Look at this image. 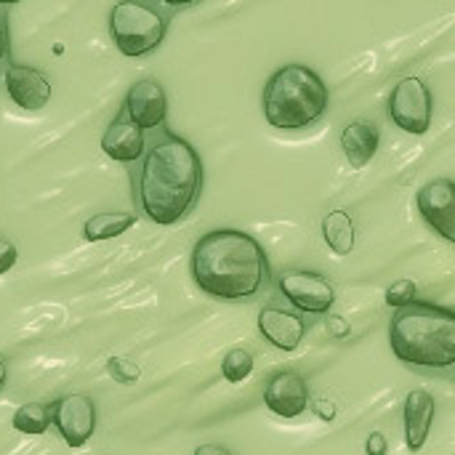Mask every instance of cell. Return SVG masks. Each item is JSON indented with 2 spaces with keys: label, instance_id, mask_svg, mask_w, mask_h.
I'll list each match as a JSON object with an SVG mask.
<instances>
[{
  "label": "cell",
  "instance_id": "1",
  "mask_svg": "<svg viewBox=\"0 0 455 455\" xmlns=\"http://www.w3.org/2000/svg\"><path fill=\"white\" fill-rule=\"evenodd\" d=\"M203 192V160L197 149L173 133L157 139L141 160L136 195L144 216L160 227L179 224Z\"/></svg>",
  "mask_w": 455,
  "mask_h": 455
},
{
  "label": "cell",
  "instance_id": "2",
  "mask_svg": "<svg viewBox=\"0 0 455 455\" xmlns=\"http://www.w3.org/2000/svg\"><path fill=\"white\" fill-rule=\"evenodd\" d=\"M192 277L211 299L251 301L269 283V261L253 235L213 229L192 251Z\"/></svg>",
  "mask_w": 455,
  "mask_h": 455
},
{
  "label": "cell",
  "instance_id": "3",
  "mask_svg": "<svg viewBox=\"0 0 455 455\" xmlns=\"http://www.w3.org/2000/svg\"><path fill=\"white\" fill-rule=\"evenodd\" d=\"M389 344L395 357L405 365L451 371L455 365V312L448 307L413 301L395 312Z\"/></svg>",
  "mask_w": 455,
  "mask_h": 455
},
{
  "label": "cell",
  "instance_id": "4",
  "mask_svg": "<svg viewBox=\"0 0 455 455\" xmlns=\"http://www.w3.org/2000/svg\"><path fill=\"white\" fill-rule=\"evenodd\" d=\"M328 85L307 64L280 67L264 88V117L280 131H304L325 117Z\"/></svg>",
  "mask_w": 455,
  "mask_h": 455
},
{
  "label": "cell",
  "instance_id": "5",
  "mask_svg": "<svg viewBox=\"0 0 455 455\" xmlns=\"http://www.w3.org/2000/svg\"><path fill=\"white\" fill-rule=\"evenodd\" d=\"M168 32V19L155 5L125 0L117 3L109 13V37L123 56H147L152 53Z\"/></svg>",
  "mask_w": 455,
  "mask_h": 455
},
{
  "label": "cell",
  "instance_id": "6",
  "mask_svg": "<svg viewBox=\"0 0 455 455\" xmlns=\"http://www.w3.org/2000/svg\"><path fill=\"white\" fill-rule=\"evenodd\" d=\"M432 91L421 77H403L389 96V117L392 123L413 136H421L432 125Z\"/></svg>",
  "mask_w": 455,
  "mask_h": 455
},
{
  "label": "cell",
  "instance_id": "7",
  "mask_svg": "<svg viewBox=\"0 0 455 455\" xmlns=\"http://www.w3.org/2000/svg\"><path fill=\"white\" fill-rule=\"evenodd\" d=\"M277 288L304 315H328L333 309V304H336L333 285L317 272L283 269L277 275Z\"/></svg>",
  "mask_w": 455,
  "mask_h": 455
},
{
  "label": "cell",
  "instance_id": "8",
  "mask_svg": "<svg viewBox=\"0 0 455 455\" xmlns=\"http://www.w3.org/2000/svg\"><path fill=\"white\" fill-rule=\"evenodd\" d=\"M51 424L69 448H83L96 432V405L88 395H67L53 405Z\"/></svg>",
  "mask_w": 455,
  "mask_h": 455
},
{
  "label": "cell",
  "instance_id": "9",
  "mask_svg": "<svg viewBox=\"0 0 455 455\" xmlns=\"http://www.w3.org/2000/svg\"><path fill=\"white\" fill-rule=\"evenodd\" d=\"M424 221L443 235L448 243L455 240V184L451 179H435L424 184L416 195Z\"/></svg>",
  "mask_w": 455,
  "mask_h": 455
},
{
  "label": "cell",
  "instance_id": "10",
  "mask_svg": "<svg viewBox=\"0 0 455 455\" xmlns=\"http://www.w3.org/2000/svg\"><path fill=\"white\" fill-rule=\"evenodd\" d=\"M123 112L141 131L160 128L165 123V115H168L165 88L155 77H144V80L133 83L131 91H128V96H125V109Z\"/></svg>",
  "mask_w": 455,
  "mask_h": 455
},
{
  "label": "cell",
  "instance_id": "11",
  "mask_svg": "<svg viewBox=\"0 0 455 455\" xmlns=\"http://www.w3.org/2000/svg\"><path fill=\"white\" fill-rule=\"evenodd\" d=\"M264 405L280 419H299L309 408L307 379L296 371L275 373L264 387Z\"/></svg>",
  "mask_w": 455,
  "mask_h": 455
},
{
  "label": "cell",
  "instance_id": "12",
  "mask_svg": "<svg viewBox=\"0 0 455 455\" xmlns=\"http://www.w3.org/2000/svg\"><path fill=\"white\" fill-rule=\"evenodd\" d=\"M3 80L11 101L27 112H37L51 101V80L43 69L27 64H8Z\"/></svg>",
  "mask_w": 455,
  "mask_h": 455
},
{
  "label": "cell",
  "instance_id": "13",
  "mask_svg": "<svg viewBox=\"0 0 455 455\" xmlns=\"http://www.w3.org/2000/svg\"><path fill=\"white\" fill-rule=\"evenodd\" d=\"M259 333L280 352H293L301 347L304 333H307V323L285 309L277 307H267L259 315Z\"/></svg>",
  "mask_w": 455,
  "mask_h": 455
},
{
  "label": "cell",
  "instance_id": "14",
  "mask_svg": "<svg viewBox=\"0 0 455 455\" xmlns=\"http://www.w3.org/2000/svg\"><path fill=\"white\" fill-rule=\"evenodd\" d=\"M437 413V403L429 392L424 389H413L405 397L403 405V424H405V445L411 453H419L427 440H429V429Z\"/></svg>",
  "mask_w": 455,
  "mask_h": 455
},
{
  "label": "cell",
  "instance_id": "15",
  "mask_svg": "<svg viewBox=\"0 0 455 455\" xmlns=\"http://www.w3.org/2000/svg\"><path fill=\"white\" fill-rule=\"evenodd\" d=\"M101 149H104V155L109 157V160H115V163H136L139 157H144V131L141 128H136L131 120H128V115L125 112H120L112 123H109V128L104 131V136H101Z\"/></svg>",
  "mask_w": 455,
  "mask_h": 455
},
{
  "label": "cell",
  "instance_id": "16",
  "mask_svg": "<svg viewBox=\"0 0 455 455\" xmlns=\"http://www.w3.org/2000/svg\"><path fill=\"white\" fill-rule=\"evenodd\" d=\"M379 144H381V131L371 120H355L341 133V149L352 168H365L376 157Z\"/></svg>",
  "mask_w": 455,
  "mask_h": 455
},
{
  "label": "cell",
  "instance_id": "17",
  "mask_svg": "<svg viewBox=\"0 0 455 455\" xmlns=\"http://www.w3.org/2000/svg\"><path fill=\"white\" fill-rule=\"evenodd\" d=\"M136 224V213H99L83 224V237L88 243H104L125 235Z\"/></svg>",
  "mask_w": 455,
  "mask_h": 455
},
{
  "label": "cell",
  "instance_id": "18",
  "mask_svg": "<svg viewBox=\"0 0 455 455\" xmlns=\"http://www.w3.org/2000/svg\"><path fill=\"white\" fill-rule=\"evenodd\" d=\"M323 237L328 248L339 256H347L355 248V221L347 211H333L323 219Z\"/></svg>",
  "mask_w": 455,
  "mask_h": 455
},
{
  "label": "cell",
  "instance_id": "19",
  "mask_svg": "<svg viewBox=\"0 0 455 455\" xmlns=\"http://www.w3.org/2000/svg\"><path fill=\"white\" fill-rule=\"evenodd\" d=\"M11 427H13L19 435H29V437L45 435L48 427H51V411H48V405H43V403L19 405L16 413H13V419H11Z\"/></svg>",
  "mask_w": 455,
  "mask_h": 455
},
{
  "label": "cell",
  "instance_id": "20",
  "mask_svg": "<svg viewBox=\"0 0 455 455\" xmlns=\"http://www.w3.org/2000/svg\"><path fill=\"white\" fill-rule=\"evenodd\" d=\"M221 373L229 384H243L253 373V355L248 349H232L227 352L221 363Z\"/></svg>",
  "mask_w": 455,
  "mask_h": 455
},
{
  "label": "cell",
  "instance_id": "21",
  "mask_svg": "<svg viewBox=\"0 0 455 455\" xmlns=\"http://www.w3.org/2000/svg\"><path fill=\"white\" fill-rule=\"evenodd\" d=\"M107 373H109L117 384H123V387L136 384L139 376H141L139 365L131 363V360H125V357H109V360H107Z\"/></svg>",
  "mask_w": 455,
  "mask_h": 455
},
{
  "label": "cell",
  "instance_id": "22",
  "mask_svg": "<svg viewBox=\"0 0 455 455\" xmlns=\"http://www.w3.org/2000/svg\"><path fill=\"white\" fill-rule=\"evenodd\" d=\"M416 283L413 280H400V283H395L389 291H387V304L389 307H395V309H405V307H411L413 301H416Z\"/></svg>",
  "mask_w": 455,
  "mask_h": 455
},
{
  "label": "cell",
  "instance_id": "23",
  "mask_svg": "<svg viewBox=\"0 0 455 455\" xmlns=\"http://www.w3.org/2000/svg\"><path fill=\"white\" fill-rule=\"evenodd\" d=\"M16 261H19V251H16V245L0 237V275H5L8 269H13V267H16Z\"/></svg>",
  "mask_w": 455,
  "mask_h": 455
},
{
  "label": "cell",
  "instance_id": "24",
  "mask_svg": "<svg viewBox=\"0 0 455 455\" xmlns=\"http://www.w3.org/2000/svg\"><path fill=\"white\" fill-rule=\"evenodd\" d=\"M365 453L368 455H387L389 453V443L381 432H373L365 443Z\"/></svg>",
  "mask_w": 455,
  "mask_h": 455
},
{
  "label": "cell",
  "instance_id": "25",
  "mask_svg": "<svg viewBox=\"0 0 455 455\" xmlns=\"http://www.w3.org/2000/svg\"><path fill=\"white\" fill-rule=\"evenodd\" d=\"M8 51H11V29H8V19L0 8V61L8 56Z\"/></svg>",
  "mask_w": 455,
  "mask_h": 455
},
{
  "label": "cell",
  "instance_id": "26",
  "mask_svg": "<svg viewBox=\"0 0 455 455\" xmlns=\"http://www.w3.org/2000/svg\"><path fill=\"white\" fill-rule=\"evenodd\" d=\"M312 411H315L317 419H323V421H333V419H336V405H333L331 400H317V403L312 405Z\"/></svg>",
  "mask_w": 455,
  "mask_h": 455
},
{
  "label": "cell",
  "instance_id": "27",
  "mask_svg": "<svg viewBox=\"0 0 455 455\" xmlns=\"http://www.w3.org/2000/svg\"><path fill=\"white\" fill-rule=\"evenodd\" d=\"M328 331H331V336H333V339H344V336H349V325H347V323H344V317H339V315L328 317Z\"/></svg>",
  "mask_w": 455,
  "mask_h": 455
},
{
  "label": "cell",
  "instance_id": "28",
  "mask_svg": "<svg viewBox=\"0 0 455 455\" xmlns=\"http://www.w3.org/2000/svg\"><path fill=\"white\" fill-rule=\"evenodd\" d=\"M195 455H235L229 448H224V445H200Z\"/></svg>",
  "mask_w": 455,
  "mask_h": 455
},
{
  "label": "cell",
  "instance_id": "29",
  "mask_svg": "<svg viewBox=\"0 0 455 455\" xmlns=\"http://www.w3.org/2000/svg\"><path fill=\"white\" fill-rule=\"evenodd\" d=\"M5 376H8V365H5V360L0 357V389H3V384H5Z\"/></svg>",
  "mask_w": 455,
  "mask_h": 455
}]
</instances>
